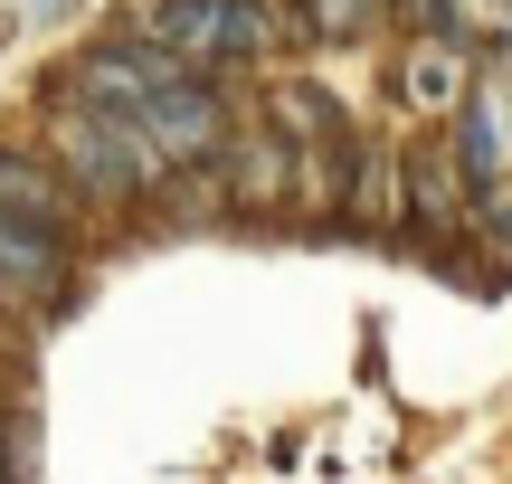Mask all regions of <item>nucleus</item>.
<instances>
[{
	"label": "nucleus",
	"instance_id": "nucleus-8",
	"mask_svg": "<svg viewBox=\"0 0 512 484\" xmlns=\"http://www.w3.org/2000/svg\"><path fill=\"white\" fill-rule=\"evenodd\" d=\"M465 162H475L484 190L503 181V124H494V105H465Z\"/></svg>",
	"mask_w": 512,
	"mask_h": 484
},
{
	"label": "nucleus",
	"instance_id": "nucleus-10",
	"mask_svg": "<svg viewBox=\"0 0 512 484\" xmlns=\"http://www.w3.org/2000/svg\"><path fill=\"white\" fill-rule=\"evenodd\" d=\"M484 200H494V228L512 238V181H494V190H484Z\"/></svg>",
	"mask_w": 512,
	"mask_h": 484
},
{
	"label": "nucleus",
	"instance_id": "nucleus-6",
	"mask_svg": "<svg viewBox=\"0 0 512 484\" xmlns=\"http://www.w3.org/2000/svg\"><path fill=\"white\" fill-rule=\"evenodd\" d=\"M408 95H418L427 114H446V105H456V48H446V38L408 57Z\"/></svg>",
	"mask_w": 512,
	"mask_h": 484
},
{
	"label": "nucleus",
	"instance_id": "nucleus-3",
	"mask_svg": "<svg viewBox=\"0 0 512 484\" xmlns=\"http://www.w3.org/2000/svg\"><path fill=\"white\" fill-rule=\"evenodd\" d=\"M152 38H162L181 67H228V57L266 48V10H256V0H162Z\"/></svg>",
	"mask_w": 512,
	"mask_h": 484
},
{
	"label": "nucleus",
	"instance_id": "nucleus-4",
	"mask_svg": "<svg viewBox=\"0 0 512 484\" xmlns=\"http://www.w3.org/2000/svg\"><path fill=\"white\" fill-rule=\"evenodd\" d=\"M67 295V247L38 219H0V314H48Z\"/></svg>",
	"mask_w": 512,
	"mask_h": 484
},
{
	"label": "nucleus",
	"instance_id": "nucleus-5",
	"mask_svg": "<svg viewBox=\"0 0 512 484\" xmlns=\"http://www.w3.org/2000/svg\"><path fill=\"white\" fill-rule=\"evenodd\" d=\"M0 219H38V228H57V219H67V190H57V171L29 162V152H0Z\"/></svg>",
	"mask_w": 512,
	"mask_h": 484
},
{
	"label": "nucleus",
	"instance_id": "nucleus-2",
	"mask_svg": "<svg viewBox=\"0 0 512 484\" xmlns=\"http://www.w3.org/2000/svg\"><path fill=\"white\" fill-rule=\"evenodd\" d=\"M133 133H143V152L171 171V162H209L219 133H228V114H219V95L200 86V67H171L162 86L133 105Z\"/></svg>",
	"mask_w": 512,
	"mask_h": 484
},
{
	"label": "nucleus",
	"instance_id": "nucleus-7",
	"mask_svg": "<svg viewBox=\"0 0 512 484\" xmlns=\"http://www.w3.org/2000/svg\"><path fill=\"white\" fill-rule=\"evenodd\" d=\"M275 124H285V143H323V133H342V124H332V95H313V86L275 95Z\"/></svg>",
	"mask_w": 512,
	"mask_h": 484
},
{
	"label": "nucleus",
	"instance_id": "nucleus-9",
	"mask_svg": "<svg viewBox=\"0 0 512 484\" xmlns=\"http://www.w3.org/2000/svg\"><path fill=\"white\" fill-rule=\"evenodd\" d=\"M313 29H323V38H361L370 29V0H313Z\"/></svg>",
	"mask_w": 512,
	"mask_h": 484
},
{
	"label": "nucleus",
	"instance_id": "nucleus-1",
	"mask_svg": "<svg viewBox=\"0 0 512 484\" xmlns=\"http://www.w3.org/2000/svg\"><path fill=\"white\" fill-rule=\"evenodd\" d=\"M57 162H67L76 190H95V200H124V190H143L152 171H162L143 152V133H133V114H114V105L57 114Z\"/></svg>",
	"mask_w": 512,
	"mask_h": 484
}]
</instances>
